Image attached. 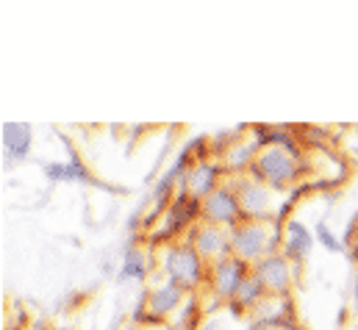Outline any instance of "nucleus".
I'll list each match as a JSON object with an SVG mask.
<instances>
[{"label": "nucleus", "mask_w": 358, "mask_h": 330, "mask_svg": "<svg viewBox=\"0 0 358 330\" xmlns=\"http://www.w3.org/2000/svg\"><path fill=\"white\" fill-rule=\"evenodd\" d=\"M162 272L183 292H197L208 280V264L192 248V242H173L162 255Z\"/></svg>", "instance_id": "1"}, {"label": "nucleus", "mask_w": 358, "mask_h": 330, "mask_svg": "<svg viewBox=\"0 0 358 330\" xmlns=\"http://www.w3.org/2000/svg\"><path fill=\"white\" fill-rule=\"evenodd\" d=\"M303 169H306V156L297 159L283 148H262L250 166V175L267 183L272 192H286L300 180Z\"/></svg>", "instance_id": "2"}, {"label": "nucleus", "mask_w": 358, "mask_h": 330, "mask_svg": "<svg viewBox=\"0 0 358 330\" xmlns=\"http://www.w3.org/2000/svg\"><path fill=\"white\" fill-rule=\"evenodd\" d=\"M231 186L239 194L245 220H250V222H272L275 211H272V189L267 183H262L250 172H242V175H236V180H231Z\"/></svg>", "instance_id": "3"}, {"label": "nucleus", "mask_w": 358, "mask_h": 330, "mask_svg": "<svg viewBox=\"0 0 358 330\" xmlns=\"http://www.w3.org/2000/svg\"><path fill=\"white\" fill-rule=\"evenodd\" d=\"M269 242H272V222H250L245 220L231 231V250L236 258L248 261L256 266L262 258L269 255Z\"/></svg>", "instance_id": "4"}, {"label": "nucleus", "mask_w": 358, "mask_h": 330, "mask_svg": "<svg viewBox=\"0 0 358 330\" xmlns=\"http://www.w3.org/2000/svg\"><path fill=\"white\" fill-rule=\"evenodd\" d=\"M200 220L208 222V225L228 228V231H234L236 225H242V222H245V214H242V203H239L236 189H234L231 183H222L217 192H211V194L203 200Z\"/></svg>", "instance_id": "5"}, {"label": "nucleus", "mask_w": 358, "mask_h": 330, "mask_svg": "<svg viewBox=\"0 0 358 330\" xmlns=\"http://www.w3.org/2000/svg\"><path fill=\"white\" fill-rule=\"evenodd\" d=\"M200 208H203V200L192 197L186 189H178L173 203H170V208H167V217H164L162 228L153 231L150 239L153 242H170V239L180 236L189 225H194V220L200 217Z\"/></svg>", "instance_id": "6"}, {"label": "nucleus", "mask_w": 358, "mask_h": 330, "mask_svg": "<svg viewBox=\"0 0 358 330\" xmlns=\"http://www.w3.org/2000/svg\"><path fill=\"white\" fill-rule=\"evenodd\" d=\"M250 264L236 258V255H228L222 261H214L208 266V286H211V294L222 303H231L242 286V280L250 275Z\"/></svg>", "instance_id": "7"}, {"label": "nucleus", "mask_w": 358, "mask_h": 330, "mask_svg": "<svg viewBox=\"0 0 358 330\" xmlns=\"http://www.w3.org/2000/svg\"><path fill=\"white\" fill-rule=\"evenodd\" d=\"M294 264L283 255V252H275V255H267L262 258L253 272L259 275V280L264 283L269 297H289L292 292V283H294Z\"/></svg>", "instance_id": "8"}, {"label": "nucleus", "mask_w": 358, "mask_h": 330, "mask_svg": "<svg viewBox=\"0 0 358 330\" xmlns=\"http://www.w3.org/2000/svg\"><path fill=\"white\" fill-rule=\"evenodd\" d=\"M189 242H192V248L203 255V261L208 266L214 261H222V258L234 255V250H231V231L220 228V225H208V222L194 225L192 234H189Z\"/></svg>", "instance_id": "9"}, {"label": "nucleus", "mask_w": 358, "mask_h": 330, "mask_svg": "<svg viewBox=\"0 0 358 330\" xmlns=\"http://www.w3.org/2000/svg\"><path fill=\"white\" fill-rule=\"evenodd\" d=\"M222 186V166L217 164V162H200V164H194L189 169V175H186V180L180 183L178 189H186L192 197H197V200H206L211 192H217Z\"/></svg>", "instance_id": "10"}, {"label": "nucleus", "mask_w": 358, "mask_h": 330, "mask_svg": "<svg viewBox=\"0 0 358 330\" xmlns=\"http://www.w3.org/2000/svg\"><path fill=\"white\" fill-rule=\"evenodd\" d=\"M250 134H253V142L259 148H283L292 156L303 159V145H300L297 128H286V125H253Z\"/></svg>", "instance_id": "11"}, {"label": "nucleus", "mask_w": 358, "mask_h": 330, "mask_svg": "<svg viewBox=\"0 0 358 330\" xmlns=\"http://www.w3.org/2000/svg\"><path fill=\"white\" fill-rule=\"evenodd\" d=\"M183 297H186V292L176 286L173 280H162V283H156L148 294H145V303H148V311L150 314H156V317H162V320H167L173 311H178L180 303H183Z\"/></svg>", "instance_id": "12"}, {"label": "nucleus", "mask_w": 358, "mask_h": 330, "mask_svg": "<svg viewBox=\"0 0 358 330\" xmlns=\"http://www.w3.org/2000/svg\"><path fill=\"white\" fill-rule=\"evenodd\" d=\"M314 248V236H311V231L300 222V220H289L286 225H283V245H280V252L297 266L308 252Z\"/></svg>", "instance_id": "13"}, {"label": "nucleus", "mask_w": 358, "mask_h": 330, "mask_svg": "<svg viewBox=\"0 0 358 330\" xmlns=\"http://www.w3.org/2000/svg\"><path fill=\"white\" fill-rule=\"evenodd\" d=\"M267 289H264V283L259 280V275L256 272H250L245 280H242V286H239V292H236V297L228 303L231 306V311L234 314H245V311H259L262 308V303H267Z\"/></svg>", "instance_id": "14"}, {"label": "nucleus", "mask_w": 358, "mask_h": 330, "mask_svg": "<svg viewBox=\"0 0 358 330\" xmlns=\"http://www.w3.org/2000/svg\"><path fill=\"white\" fill-rule=\"evenodd\" d=\"M31 145H34V136H31L28 125H22V122L3 125V150H6L8 162H22L31 153Z\"/></svg>", "instance_id": "15"}, {"label": "nucleus", "mask_w": 358, "mask_h": 330, "mask_svg": "<svg viewBox=\"0 0 358 330\" xmlns=\"http://www.w3.org/2000/svg\"><path fill=\"white\" fill-rule=\"evenodd\" d=\"M64 145L70 148V142L64 139ZM45 175L50 180H76V183H94L90 175V169L81 164V159L76 156V150L70 148V162H53V164H45Z\"/></svg>", "instance_id": "16"}, {"label": "nucleus", "mask_w": 358, "mask_h": 330, "mask_svg": "<svg viewBox=\"0 0 358 330\" xmlns=\"http://www.w3.org/2000/svg\"><path fill=\"white\" fill-rule=\"evenodd\" d=\"M259 150H262V148H259L253 139L239 142V145H234V148L225 150V166H228L231 172H236V175L250 172V166H253V162H256Z\"/></svg>", "instance_id": "17"}, {"label": "nucleus", "mask_w": 358, "mask_h": 330, "mask_svg": "<svg viewBox=\"0 0 358 330\" xmlns=\"http://www.w3.org/2000/svg\"><path fill=\"white\" fill-rule=\"evenodd\" d=\"M142 278H148V255L142 248H128L120 266V280H142Z\"/></svg>", "instance_id": "18"}, {"label": "nucleus", "mask_w": 358, "mask_h": 330, "mask_svg": "<svg viewBox=\"0 0 358 330\" xmlns=\"http://www.w3.org/2000/svg\"><path fill=\"white\" fill-rule=\"evenodd\" d=\"M300 145H325V128H314V125H300Z\"/></svg>", "instance_id": "19"}, {"label": "nucleus", "mask_w": 358, "mask_h": 330, "mask_svg": "<svg viewBox=\"0 0 358 330\" xmlns=\"http://www.w3.org/2000/svg\"><path fill=\"white\" fill-rule=\"evenodd\" d=\"M186 148H189V153L194 156V162H197V164H200V162H208V150H211V142H208L206 136H194V139H192Z\"/></svg>", "instance_id": "20"}, {"label": "nucleus", "mask_w": 358, "mask_h": 330, "mask_svg": "<svg viewBox=\"0 0 358 330\" xmlns=\"http://www.w3.org/2000/svg\"><path fill=\"white\" fill-rule=\"evenodd\" d=\"M317 239H320V245H322V248L331 250V252H339V250H342L339 239L331 234V228H328L325 222H320V225H317Z\"/></svg>", "instance_id": "21"}, {"label": "nucleus", "mask_w": 358, "mask_h": 330, "mask_svg": "<svg viewBox=\"0 0 358 330\" xmlns=\"http://www.w3.org/2000/svg\"><path fill=\"white\" fill-rule=\"evenodd\" d=\"M350 248H353V252L358 255V220L353 222V228H350Z\"/></svg>", "instance_id": "22"}, {"label": "nucleus", "mask_w": 358, "mask_h": 330, "mask_svg": "<svg viewBox=\"0 0 358 330\" xmlns=\"http://www.w3.org/2000/svg\"><path fill=\"white\" fill-rule=\"evenodd\" d=\"M250 330H280V328H275V325H267V322H253V328Z\"/></svg>", "instance_id": "23"}, {"label": "nucleus", "mask_w": 358, "mask_h": 330, "mask_svg": "<svg viewBox=\"0 0 358 330\" xmlns=\"http://www.w3.org/2000/svg\"><path fill=\"white\" fill-rule=\"evenodd\" d=\"M200 330H220V322H214V320H208V322H203Z\"/></svg>", "instance_id": "24"}, {"label": "nucleus", "mask_w": 358, "mask_h": 330, "mask_svg": "<svg viewBox=\"0 0 358 330\" xmlns=\"http://www.w3.org/2000/svg\"><path fill=\"white\" fill-rule=\"evenodd\" d=\"M356 308H358V272H356Z\"/></svg>", "instance_id": "25"}, {"label": "nucleus", "mask_w": 358, "mask_h": 330, "mask_svg": "<svg viewBox=\"0 0 358 330\" xmlns=\"http://www.w3.org/2000/svg\"><path fill=\"white\" fill-rule=\"evenodd\" d=\"M356 220H358V217H356Z\"/></svg>", "instance_id": "26"}]
</instances>
